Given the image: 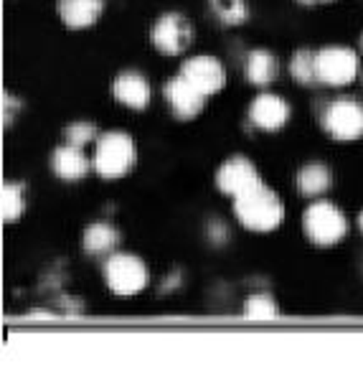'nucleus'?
<instances>
[{"instance_id": "1", "label": "nucleus", "mask_w": 363, "mask_h": 366, "mask_svg": "<svg viewBox=\"0 0 363 366\" xmlns=\"http://www.w3.org/2000/svg\"><path fill=\"white\" fill-rule=\"evenodd\" d=\"M234 214L252 232H272L284 222V204L269 186L259 181L254 189L234 199Z\"/></svg>"}, {"instance_id": "3", "label": "nucleus", "mask_w": 363, "mask_h": 366, "mask_svg": "<svg viewBox=\"0 0 363 366\" xmlns=\"http://www.w3.org/2000/svg\"><path fill=\"white\" fill-rule=\"evenodd\" d=\"M302 229L307 239L318 247H333L346 237V214L330 201H312L302 214Z\"/></svg>"}, {"instance_id": "4", "label": "nucleus", "mask_w": 363, "mask_h": 366, "mask_svg": "<svg viewBox=\"0 0 363 366\" xmlns=\"http://www.w3.org/2000/svg\"><path fill=\"white\" fill-rule=\"evenodd\" d=\"M104 280H107V287L114 295L130 297L145 290V285H148V267L135 254L117 252V254H109L107 262H104Z\"/></svg>"}, {"instance_id": "25", "label": "nucleus", "mask_w": 363, "mask_h": 366, "mask_svg": "<svg viewBox=\"0 0 363 366\" xmlns=\"http://www.w3.org/2000/svg\"><path fill=\"white\" fill-rule=\"evenodd\" d=\"M358 227L363 229V212H361V217H358Z\"/></svg>"}, {"instance_id": "5", "label": "nucleus", "mask_w": 363, "mask_h": 366, "mask_svg": "<svg viewBox=\"0 0 363 366\" xmlns=\"http://www.w3.org/2000/svg\"><path fill=\"white\" fill-rule=\"evenodd\" d=\"M323 127L338 143L363 137V102L356 97L333 99L323 112Z\"/></svg>"}, {"instance_id": "18", "label": "nucleus", "mask_w": 363, "mask_h": 366, "mask_svg": "<svg viewBox=\"0 0 363 366\" xmlns=\"http://www.w3.org/2000/svg\"><path fill=\"white\" fill-rule=\"evenodd\" d=\"M289 74H292V79L297 81V84H315L318 81V69H315V54L310 51V49H300V51L292 56V61H289Z\"/></svg>"}, {"instance_id": "15", "label": "nucleus", "mask_w": 363, "mask_h": 366, "mask_svg": "<svg viewBox=\"0 0 363 366\" xmlns=\"http://www.w3.org/2000/svg\"><path fill=\"white\" fill-rule=\"evenodd\" d=\"M119 244V232L109 222H94L86 227L84 232V249L86 254L96 257V254H109L114 247Z\"/></svg>"}, {"instance_id": "26", "label": "nucleus", "mask_w": 363, "mask_h": 366, "mask_svg": "<svg viewBox=\"0 0 363 366\" xmlns=\"http://www.w3.org/2000/svg\"><path fill=\"white\" fill-rule=\"evenodd\" d=\"M361 49H363V36H361Z\"/></svg>"}, {"instance_id": "16", "label": "nucleus", "mask_w": 363, "mask_h": 366, "mask_svg": "<svg viewBox=\"0 0 363 366\" xmlns=\"http://www.w3.org/2000/svg\"><path fill=\"white\" fill-rule=\"evenodd\" d=\"M247 79L257 86H267L277 79V59L264 49H254L247 56Z\"/></svg>"}, {"instance_id": "21", "label": "nucleus", "mask_w": 363, "mask_h": 366, "mask_svg": "<svg viewBox=\"0 0 363 366\" xmlns=\"http://www.w3.org/2000/svg\"><path fill=\"white\" fill-rule=\"evenodd\" d=\"M244 315L247 318H254V320H269V318H277L279 308H277V303H274L272 295H267V292H257V295L247 297Z\"/></svg>"}, {"instance_id": "2", "label": "nucleus", "mask_w": 363, "mask_h": 366, "mask_svg": "<svg viewBox=\"0 0 363 366\" xmlns=\"http://www.w3.org/2000/svg\"><path fill=\"white\" fill-rule=\"evenodd\" d=\"M135 163V143L127 132H104L96 140L94 155H91V168L107 181L122 178Z\"/></svg>"}, {"instance_id": "27", "label": "nucleus", "mask_w": 363, "mask_h": 366, "mask_svg": "<svg viewBox=\"0 0 363 366\" xmlns=\"http://www.w3.org/2000/svg\"><path fill=\"white\" fill-rule=\"evenodd\" d=\"M361 76H363V71H361Z\"/></svg>"}, {"instance_id": "22", "label": "nucleus", "mask_w": 363, "mask_h": 366, "mask_svg": "<svg viewBox=\"0 0 363 366\" xmlns=\"http://www.w3.org/2000/svg\"><path fill=\"white\" fill-rule=\"evenodd\" d=\"M94 137H96V127L91 122H74V125L66 127V143L79 145V148L89 145Z\"/></svg>"}, {"instance_id": "12", "label": "nucleus", "mask_w": 363, "mask_h": 366, "mask_svg": "<svg viewBox=\"0 0 363 366\" xmlns=\"http://www.w3.org/2000/svg\"><path fill=\"white\" fill-rule=\"evenodd\" d=\"M89 168L91 160L81 153L79 145L66 143L51 153V171L64 181H79V178H84L89 173Z\"/></svg>"}, {"instance_id": "7", "label": "nucleus", "mask_w": 363, "mask_h": 366, "mask_svg": "<svg viewBox=\"0 0 363 366\" xmlns=\"http://www.w3.org/2000/svg\"><path fill=\"white\" fill-rule=\"evenodd\" d=\"M193 41V29L181 13H165L153 26V46L165 56H181Z\"/></svg>"}, {"instance_id": "17", "label": "nucleus", "mask_w": 363, "mask_h": 366, "mask_svg": "<svg viewBox=\"0 0 363 366\" xmlns=\"http://www.w3.org/2000/svg\"><path fill=\"white\" fill-rule=\"evenodd\" d=\"M330 183H333V176H330L328 166H323V163H310V166L300 168V173H297V189L307 199L325 194L330 189Z\"/></svg>"}, {"instance_id": "6", "label": "nucleus", "mask_w": 363, "mask_h": 366, "mask_svg": "<svg viewBox=\"0 0 363 366\" xmlns=\"http://www.w3.org/2000/svg\"><path fill=\"white\" fill-rule=\"evenodd\" d=\"M318 81L325 86H346L358 76V56L348 46H328L315 54Z\"/></svg>"}, {"instance_id": "10", "label": "nucleus", "mask_w": 363, "mask_h": 366, "mask_svg": "<svg viewBox=\"0 0 363 366\" xmlns=\"http://www.w3.org/2000/svg\"><path fill=\"white\" fill-rule=\"evenodd\" d=\"M165 99H168V104H171L173 114H176L178 120H193L196 114H201V109L206 104L204 92L199 86H193L181 74L165 84Z\"/></svg>"}, {"instance_id": "8", "label": "nucleus", "mask_w": 363, "mask_h": 366, "mask_svg": "<svg viewBox=\"0 0 363 366\" xmlns=\"http://www.w3.org/2000/svg\"><path fill=\"white\" fill-rule=\"evenodd\" d=\"M259 181H262L259 171H257L254 163H252L249 158H244V155L229 158L227 163L219 168V173H216V186H219V191L232 196V199L242 196L244 191L254 189Z\"/></svg>"}, {"instance_id": "20", "label": "nucleus", "mask_w": 363, "mask_h": 366, "mask_svg": "<svg viewBox=\"0 0 363 366\" xmlns=\"http://www.w3.org/2000/svg\"><path fill=\"white\" fill-rule=\"evenodd\" d=\"M211 11L224 26H239L244 23L247 16H249V8H247L244 0H209Z\"/></svg>"}, {"instance_id": "11", "label": "nucleus", "mask_w": 363, "mask_h": 366, "mask_svg": "<svg viewBox=\"0 0 363 366\" xmlns=\"http://www.w3.org/2000/svg\"><path fill=\"white\" fill-rule=\"evenodd\" d=\"M249 120L264 132L282 130L289 120V104L279 94H259L249 104Z\"/></svg>"}, {"instance_id": "14", "label": "nucleus", "mask_w": 363, "mask_h": 366, "mask_svg": "<svg viewBox=\"0 0 363 366\" xmlns=\"http://www.w3.org/2000/svg\"><path fill=\"white\" fill-rule=\"evenodd\" d=\"M104 11V0H59V16L69 29H89Z\"/></svg>"}, {"instance_id": "9", "label": "nucleus", "mask_w": 363, "mask_h": 366, "mask_svg": "<svg viewBox=\"0 0 363 366\" xmlns=\"http://www.w3.org/2000/svg\"><path fill=\"white\" fill-rule=\"evenodd\" d=\"M181 76H186L193 86H199L206 97L222 92L227 84V69L214 56H193L186 59L181 66Z\"/></svg>"}, {"instance_id": "24", "label": "nucleus", "mask_w": 363, "mask_h": 366, "mask_svg": "<svg viewBox=\"0 0 363 366\" xmlns=\"http://www.w3.org/2000/svg\"><path fill=\"white\" fill-rule=\"evenodd\" d=\"M302 6H318V3H330V0H297Z\"/></svg>"}, {"instance_id": "13", "label": "nucleus", "mask_w": 363, "mask_h": 366, "mask_svg": "<svg viewBox=\"0 0 363 366\" xmlns=\"http://www.w3.org/2000/svg\"><path fill=\"white\" fill-rule=\"evenodd\" d=\"M114 97L130 109H145L150 104V84L148 79L137 71H122L114 79Z\"/></svg>"}, {"instance_id": "23", "label": "nucleus", "mask_w": 363, "mask_h": 366, "mask_svg": "<svg viewBox=\"0 0 363 366\" xmlns=\"http://www.w3.org/2000/svg\"><path fill=\"white\" fill-rule=\"evenodd\" d=\"M3 120H6V125L13 120V97H8V94H3Z\"/></svg>"}, {"instance_id": "19", "label": "nucleus", "mask_w": 363, "mask_h": 366, "mask_svg": "<svg viewBox=\"0 0 363 366\" xmlns=\"http://www.w3.org/2000/svg\"><path fill=\"white\" fill-rule=\"evenodd\" d=\"M0 212H3V219L8 224L11 222H18L26 209V199H23V186L21 183H3V196H0Z\"/></svg>"}]
</instances>
